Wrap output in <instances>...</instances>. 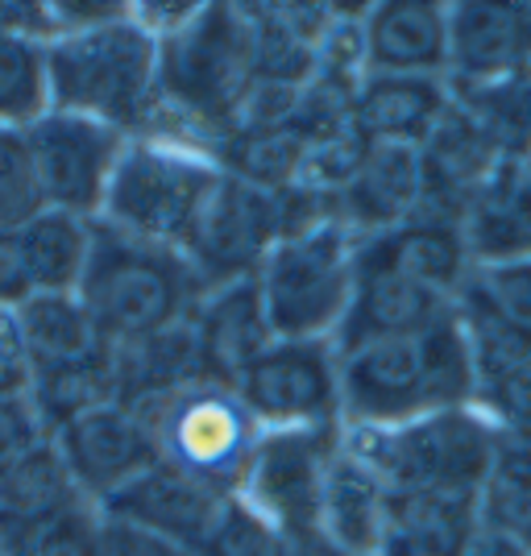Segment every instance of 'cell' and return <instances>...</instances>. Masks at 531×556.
<instances>
[{
  "mask_svg": "<svg viewBox=\"0 0 531 556\" xmlns=\"http://www.w3.org/2000/svg\"><path fill=\"white\" fill-rule=\"evenodd\" d=\"M419 212V159L407 146H370L337 195L332 220L345 225L357 241L399 229Z\"/></svg>",
  "mask_w": 531,
  "mask_h": 556,
  "instance_id": "d6986e66",
  "label": "cell"
},
{
  "mask_svg": "<svg viewBox=\"0 0 531 556\" xmlns=\"http://www.w3.org/2000/svg\"><path fill=\"white\" fill-rule=\"evenodd\" d=\"M195 556H278V532L241 498H229Z\"/></svg>",
  "mask_w": 531,
  "mask_h": 556,
  "instance_id": "8d00e7d4",
  "label": "cell"
},
{
  "mask_svg": "<svg viewBox=\"0 0 531 556\" xmlns=\"http://www.w3.org/2000/svg\"><path fill=\"white\" fill-rule=\"evenodd\" d=\"M473 266L531 257V163H498L462 212Z\"/></svg>",
  "mask_w": 531,
  "mask_h": 556,
  "instance_id": "44dd1931",
  "label": "cell"
},
{
  "mask_svg": "<svg viewBox=\"0 0 531 556\" xmlns=\"http://www.w3.org/2000/svg\"><path fill=\"white\" fill-rule=\"evenodd\" d=\"M232 391L250 416L270 428H341V353L332 341H282L275 337Z\"/></svg>",
  "mask_w": 531,
  "mask_h": 556,
  "instance_id": "30bf717a",
  "label": "cell"
},
{
  "mask_svg": "<svg viewBox=\"0 0 531 556\" xmlns=\"http://www.w3.org/2000/svg\"><path fill=\"white\" fill-rule=\"evenodd\" d=\"M125 141H129L125 134L96 125L88 116L54 113V109L38 116L25 129V146H29L42 204L79 220H100Z\"/></svg>",
  "mask_w": 531,
  "mask_h": 556,
  "instance_id": "7c38bea8",
  "label": "cell"
},
{
  "mask_svg": "<svg viewBox=\"0 0 531 556\" xmlns=\"http://www.w3.org/2000/svg\"><path fill=\"white\" fill-rule=\"evenodd\" d=\"M225 503H229L225 494L200 486L187 473L159 462L150 465L141 478H134L121 494H113L100 510L125 519V523H138L146 532L170 540L187 556H195L200 544L208 540V532L216 528Z\"/></svg>",
  "mask_w": 531,
  "mask_h": 556,
  "instance_id": "2e32d148",
  "label": "cell"
},
{
  "mask_svg": "<svg viewBox=\"0 0 531 556\" xmlns=\"http://www.w3.org/2000/svg\"><path fill=\"white\" fill-rule=\"evenodd\" d=\"M29 345H25L22 316L17 307H0V399L9 394H29Z\"/></svg>",
  "mask_w": 531,
  "mask_h": 556,
  "instance_id": "ab89813d",
  "label": "cell"
},
{
  "mask_svg": "<svg viewBox=\"0 0 531 556\" xmlns=\"http://www.w3.org/2000/svg\"><path fill=\"white\" fill-rule=\"evenodd\" d=\"M254 88L245 4H200L184 29L159 42V121L150 134L220 150L237 134Z\"/></svg>",
  "mask_w": 531,
  "mask_h": 556,
  "instance_id": "6da1fadb",
  "label": "cell"
},
{
  "mask_svg": "<svg viewBox=\"0 0 531 556\" xmlns=\"http://www.w3.org/2000/svg\"><path fill=\"white\" fill-rule=\"evenodd\" d=\"M419 159V212L440 216V220H457L469 208V200L478 195V187L490 179V170L503 163L494 154V146L478 134V125L448 100V113L440 116V125L423 138L416 150Z\"/></svg>",
  "mask_w": 531,
  "mask_h": 556,
  "instance_id": "ac0fdd59",
  "label": "cell"
},
{
  "mask_svg": "<svg viewBox=\"0 0 531 556\" xmlns=\"http://www.w3.org/2000/svg\"><path fill=\"white\" fill-rule=\"evenodd\" d=\"M478 523V494H391L378 556H465Z\"/></svg>",
  "mask_w": 531,
  "mask_h": 556,
  "instance_id": "484cf974",
  "label": "cell"
},
{
  "mask_svg": "<svg viewBox=\"0 0 531 556\" xmlns=\"http://www.w3.org/2000/svg\"><path fill=\"white\" fill-rule=\"evenodd\" d=\"M457 316L469 337H503L531 345V257L469 266L457 295Z\"/></svg>",
  "mask_w": 531,
  "mask_h": 556,
  "instance_id": "83f0119b",
  "label": "cell"
},
{
  "mask_svg": "<svg viewBox=\"0 0 531 556\" xmlns=\"http://www.w3.org/2000/svg\"><path fill=\"white\" fill-rule=\"evenodd\" d=\"M287 232H291V220H287L282 191H266L225 175L195 232L187 237L184 254L195 266L200 282L212 291V287L257 278L262 262Z\"/></svg>",
  "mask_w": 531,
  "mask_h": 556,
  "instance_id": "8fae6325",
  "label": "cell"
},
{
  "mask_svg": "<svg viewBox=\"0 0 531 556\" xmlns=\"http://www.w3.org/2000/svg\"><path fill=\"white\" fill-rule=\"evenodd\" d=\"M92 556H187L184 548H175L170 540L146 532L138 523H125L116 515L100 510V528H96Z\"/></svg>",
  "mask_w": 531,
  "mask_h": 556,
  "instance_id": "f35d334b",
  "label": "cell"
},
{
  "mask_svg": "<svg viewBox=\"0 0 531 556\" xmlns=\"http://www.w3.org/2000/svg\"><path fill=\"white\" fill-rule=\"evenodd\" d=\"M337 353L345 424L391 428L453 407H473V345L462 316Z\"/></svg>",
  "mask_w": 531,
  "mask_h": 556,
  "instance_id": "7a4b0ae2",
  "label": "cell"
},
{
  "mask_svg": "<svg viewBox=\"0 0 531 556\" xmlns=\"http://www.w3.org/2000/svg\"><path fill=\"white\" fill-rule=\"evenodd\" d=\"M478 519L531 553V437H503L478 490Z\"/></svg>",
  "mask_w": 531,
  "mask_h": 556,
  "instance_id": "d6a6232c",
  "label": "cell"
},
{
  "mask_svg": "<svg viewBox=\"0 0 531 556\" xmlns=\"http://www.w3.org/2000/svg\"><path fill=\"white\" fill-rule=\"evenodd\" d=\"M503 432L478 407H453L391 428L345 424V448L370 465L391 494H478Z\"/></svg>",
  "mask_w": 531,
  "mask_h": 556,
  "instance_id": "8992f818",
  "label": "cell"
},
{
  "mask_svg": "<svg viewBox=\"0 0 531 556\" xmlns=\"http://www.w3.org/2000/svg\"><path fill=\"white\" fill-rule=\"evenodd\" d=\"M191 328H195L208 378L212 382H229V387L237 382V374L275 341V328L266 320V307H262L254 278L212 287L195 307Z\"/></svg>",
  "mask_w": 531,
  "mask_h": 556,
  "instance_id": "7402d4cb",
  "label": "cell"
},
{
  "mask_svg": "<svg viewBox=\"0 0 531 556\" xmlns=\"http://www.w3.org/2000/svg\"><path fill=\"white\" fill-rule=\"evenodd\" d=\"M34 300V287L17 254V241L13 232H0V307H22Z\"/></svg>",
  "mask_w": 531,
  "mask_h": 556,
  "instance_id": "60d3db41",
  "label": "cell"
},
{
  "mask_svg": "<svg viewBox=\"0 0 531 556\" xmlns=\"http://www.w3.org/2000/svg\"><path fill=\"white\" fill-rule=\"evenodd\" d=\"M47 441H54V437L38 416V407L29 403V394L0 399V478L9 469H17L29 453H38Z\"/></svg>",
  "mask_w": 531,
  "mask_h": 556,
  "instance_id": "74e56055",
  "label": "cell"
},
{
  "mask_svg": "<svg viewBox=\"0 0 531 556\" xmlns=\"http://www.w3.org/2000/svg\"><path fill=\"white\" fill-rule=\"evenodd\" d=\"M42 204L38 175L29 163V146L22 129H4L0 125V232L22 229L25 220H34Z\"/></svg>",
  "mask_w": 531,
  "mask_h": 556,
  "instance_id": "d590c367",
  "label": "cell"
},
{
  "mask_svg": "<svg viewBox=\"0 0 531 556\" xmlns=\"http://www.w3.org/2000/svg\"><path fill=\"white\" fill-rule=\"evenodd\" d=\"M225 179L220 159L195 141L141 134L125 141L100 220L113 229L184 250Z\"/></svg>",
  "mask_w": 531,
  "mask_h": 556,
  "instance_id": "5b68a950",
  "label": "cell"
},
{
  "mask_svg": "<svg viewBox=\"0 0 531 556\" xmlns=\"http://www.w3.org/2000/svg\"><path fill=\"white\" fill-rule=\"evenodd\" d=\"M134 412L150 424L162 465L179 469L191 482L225 498H237L266 428L250 416V407L229 382L204 378L154 407H134Z\"/></svg>",
  "mask_w": 531,
  "mask_h": 556,
  "instance_id": "ba28073f",
  "label": "cell"
},
{
  "mask_svg": "<svg viewBox=\"0 0 531 556\" xmlns=\"http://www.w3.org/2000/svg\"><path fill=\"white\" fill-rule=\"evenodd\" d=\"M50 109L88 116L125 138H141L159 121V38L125 13L47 47Z\"/></svg>",
  "mask_w": 531,
  "mask_h": 556,
  "instance_id": "3957f363",
  "label": "cell"
},
{
  "mask_svg": "<svg viewBox=\"0 0 531 556\" xmlns=\"http://www.w3.org/2000/svg\"><path fill=\"white\" fill-rule=\"evenodd\" d=\"M531 75V4L457 0L448 4V84H498Z\"/></svg>",
  "mask_w": 531,
  "mask_h": 556,
  "instance_id": "5bb4252c",
  "label": "cell"
},
{
  "mask_svg": "<svg viewBox=\"0 0 531 556\" xmlns=\"http://www.w3.org/2000/svg\"><path fill=\"white\" fill-rule=\"evenodd\" d=\"M92 229L96 220H79L67 212L42 208L22 229H13L17 254L29 275L34 295H75L79 278L92 254Z\"/></svg>",
  "mask_w": 531,
  "mask_h": 556,
  "instance_id": "f1b7e54d",
  "label": "cell"
},
{
  "mask_svg": "<svg viewBox=\"0 0 531 556\" xmlns=\"http://www.w3.org/2000/svg\"><path fill=\"white\" fill-rule=\"evenodd\" d=\"M254 282L275 337L337 341L357 287V237L337 220L287 232Z\"/></svg>",
  "mask_w": 531,
  "mask_h": 556,
  "instance_id": "52a82bcc",
  "label": "cell"
},
{
  "mask_svg": "<svg viewBox=\"0 0 531 556\" xmlns=\"http://www.w3.org/2000/svg\"><path fill=\"white\" fill-rule=\"evenodd\" d=\"M357 254L382 262L399 275L416 278L432 291L444 295H462V282L469 275V250H465V237L457 220H440L428 212H416L412 220H403L399 229H387L378 237H362L357 241Z\"/></svg>",
  "mask_w": 531,
  "mask_h": 556,
  "instance_id": "603a6c76",
  "label": "cell"
},
{
  "mask_svg": "<svg viewBox=\"0 0 531 556\" xmlns=\"http://www.w3.org/2000/svg\"><path fill=\"white\" fill-rule=\"evenodd\" d=\"M362 42L370 75H448V4L378 0L362 4Z\"/></svg>",
  "mask_w": 531,
  "mask_h": 556,
  "instance_id": "e0dca14e",
  "label": "cell"
},
{
  "mask_svg": "<svg viewBox=\"0 0 531 556\" xmlns=\"http://www.w3.org/2000/svg\"><path fill=\"white\" fill-rule=\"evenodd\" d=\"M113 370L116 403H125V407H154L162 399L187 391L191 382L208 378L191 320L129 341V345H113Z\"/></svg>",
  "mask_w": 531,
  "mask_h": 556,
  "instance_id": "d4e9b609",
  "label": "cell"
},
{
  "mask_svg": "<svg viewBox=\"0 0 531 556\" xmlns=\"http://www.w3.org/2000/svg\"><path fill=\"white\" fill-rule=\"evenodd\" d=\"M448 79L423 75H366L353 100V129L366 146H407L419 150L423 138L448 113Z\"/></svg>",
  "mask_w": 531,
  "mask_h": 556,
  "instance_id": "ffe728a7",
  "label": "cell"
},
{
  "mask_svg": "<svg viewBox=\"0 0 531 556\" xmlns=\"http://www.w3.org/2000/svg\"><path fill=\"white\" fill-rule=\"evenodd\" d=\"M448 92L503 163H531V75L465 88L448 84Z\"/></svg>",
  "mask_w": 531,
  "mask_h": 556,
  "instance_id": "1f68e13d",
  "label": "cell"
},
{
  "mask_svg": "<svg viewBox=\"0 0 531 556\" xmlns=\"http://www.w3.org/2000/svg\"><path fill=\"white\" fill-rule=\"evenodd\" d=\"M79 503H88V498L79 494L54 441H47L38 453H29L17 469H9L0 478V528L42 523V519H54Z\"/></svg>",
  "mask_w": 531,
  "mask_h": 556,
  "instance_id": "4dcf8cb0",
  "label": "cell"
},
{
  "mask_svg": "<svg viewBox=\"0 0 531 556\" xmlns=\"http://www.w3.org/2000/svg\"><path fill=\"white\" fill-rule=\"evenodd\" d=\"M92 320L113 345H129L154 337L195 316L208 287L200 282L195 266L184 250L159 241H141L129 232L96 220L92 254L75 291Z\"/></svg>",
  "mask_w": 531,
  "mask_h": 556,
  "instance_id": "277c9868",
  "label": "cell"
},
{
  "mask_svg": "<svg viewBox=\"0 0 531 556\" xmlns=\"http://www.w3.org/2000/svg\"><path fill=\"white\" fill-rule=\"evenodd\" d=\"M341 428H270L262 432L237 498L278 535L320 532L328 469L341 453Z\"/></svg>",
  "mask_w": 531,
  "mask_h": 556,
  "instance_id": "9c48e42d",
  "label": "cell"
},
{
  "mask_svg": "<svg viewBox=\"0 0 531 556\" xmlns=\"http://www.w3.org/2000/svg\"><path fill=\"white\" fill-rule=\"evenodd\" d=\"M100 507L79 503L42 523L0 528V556H92Z\"/></svg>",
  "mask_w": 531,
  "mask_h": 556,
  "instance_id": "e575fe53",
  "label": "cell"
},
{
  "mask_svg": "<svg viewBox=\"0 0 531 556\" xmlns=\"http://www.w3.org/2000/svg\"><path fill=\"white\" fill-rule=\"evenodd\" d=\"M473 407L503 437H531V345L503 337H469Z\"/></svg>",
  "mask_w": 531,
  "mask_h": 556,
  "instance_id": "f546056e",
  "label": "cell"
},
{
  "mask_svg": "<svg viewBox=\"0 0 531 556\" xmlns=\"http://www.w3.org/2000/svg\"><path fill=\"white\" fill-rule=\"evenodd\" d=\"M54 448L92 507H104L150 465H159L150 424L125 403H104L88 416L71 419L67 428L54 432Z\"/></svg>",
  "mask_w": 531,
  "mask_h": 556,
  "instance_id": "4fadbf2b",
  "label": "cell"
},
{
  "mask_svg": "<svg viewBox=\"0 0 531 556\" xmlns=\"http://www.w3.org/2000/svg\"><path fill=\"white\" fill-rule=\"evenodd\" d=\"M17 316H22L34 378L113 362V341L100 332V325L92 320V312L84 307L79 295H34L17 307Z\"/></svg>",
  "mask_w": 531,
  "mask_h": 556,
  "instance_id": "4316f807",
  "label": "cell"
},
{
  "mask_svg": "<svg viewBox=\"0 0 531 556\" xmlns=\"http://www.w3.org/2000/svg\"><path fill=\"white\" fill-rule=\"evenodd\" d=\"M387 507H391V490L382 486V478L362 457L349 453L341 432V453L324 482L320 532L341 556H378L387 535Z\"/></svg>",
  "mask_w": 531,
  "mask_h": 556,
  "instance_id": "cb8c5ba5",
  "label": "cell"
},
{
  "mask_svg": "<svg viewBox=\"0 0 531 556\" xmlns=\"http://www.w3.org/2000/svg\"><path fill=\"white\" fill-rule=\"evenodd\" d=\"M50 113L47 42H34L0 25V125L29 129L38 116Z\"/></svg>",
  "mask_w": 531,
  "mask_h": 556,
  "instance_id": "836d02e7",
  "label": "cell"
},
{
  "mask_svg": "<svg viewBox=\"0 0 531 556\" xmlns=\"http://www.w3.org/2000/svg\"><path fill=\"white\" fill-rule=\"evenodd\" d=\"M457 316V300L432 291L416 278L399 275L382 262L357 254V287H353V303L341 332H337V349H357L366 341H382V337H407V332H423Z\"/></svg>",
  "mask_w": 531,
  "mask_h": 556,
  "instance_id": "9a60e30c",
  "label": "cell"
}]
</instances>
